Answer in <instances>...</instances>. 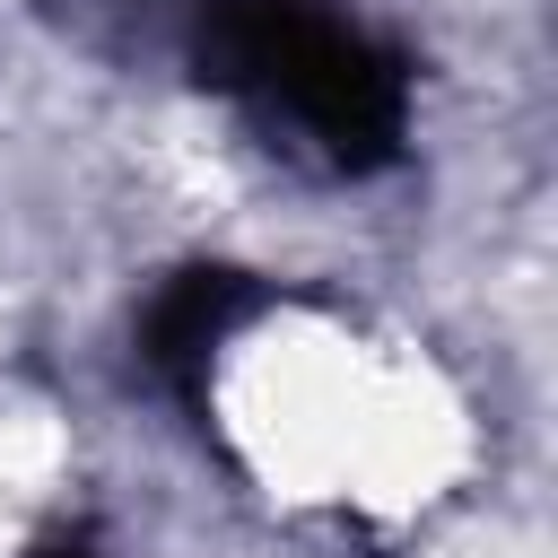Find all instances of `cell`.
<instances>
[{"label": "cell", "mask_w": 558, "mask_h": 558, "mask_svg": "<svg viewBox=\"0 0 558 558\" xmlns=\"http://www.w3.org/2000/svg\"><path fill=\"white\" fill-rule=\"evenodd\" d=\"M148 44L314 174H384L410 140V61L323 0H157Z\"/></svg>", "instance_id": "obj_1"}, {"label": "cell", "mask_w": 558, "mask_h": 558, "mask_svg": "<svg viewBox=\"0 0 558 558\" xmlns=\"http://www.w3.org/2000/svg\"><path fill=\"white\" fill-rule=\"evenodd\" d=\"M270 305V288L253 270H227V262H183L174 279H157L148 314H140V357L157 384H174L183 410H201L209 392V357Z\"/></svg>", "instance_id": "obj_2"}, {"label": "cell", "mask_w": 558, "mask_h": 558, "mask_svg": "<svg viewBox=\"0 0 558 558\" xmlns=\"http://www.w3.org/2000/svg\"><path fill=\"white\" fill-rule=\"evenodd\" d=\"M26 558H105V549H96L87 532H44V541H35Z\"/></svg>", "instance_id": "obj_3"}]
</instances>
